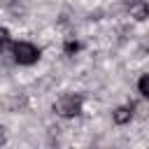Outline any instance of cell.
<instances>
[{
    "label": "cell",
    "instance_id": "obj_1",
    "mask_svg": "<svg viewBox=\"0 0 149 149\" xmlns=\"http://www.w3.org/2000/svg\"><path fill=\"white\" fill-rule=\"evenodd\" d=\"M81 105H84V95H79V93H65V95H61V98L56 100L54 109H56L61 116L72 119V116H77V114L81 112Z\"/></svg>",
    "mask_w": 149,
    "mask_h": 149
},
{
    "label": "cell",
    "instance_id": "obj_2",
    "mask_svg": "<svg viewBox=\"0 0 149 149\" xmlns=\"http://www.w3.org/2000/svg\"><path fill=\"white\" fill-rule=\"evenodd\" d=\"M14 61L21 65H33L40 61V49L30 42H16L14 44Z\"/></svg>",
    "mask_w": 149,
    "mask_h": 149
},
{
    "label": "cell",
    "instance_id": "obj_3",
    "mask_svg": "<svg viewBox=\"0 0 149 149\" xmlns=\"http://www.w3.org/2000/svg\"><path fill=\"white\" fill-rule=\"evenodd\" d=\"M128 12H130V16H133V19H137V21L149 19V5H147L144 0H135V2H130Z\"/></svg>",
    "mask_w": 149,
    "mask_h": 149
},
{
    "label": "cell",
    "instance_id": "obj_4",
    "mask_svg": "<svg viewBox=\"0 0 149 149\" xmlns=\"http://www.w3.org/2000/svg\"><path fill=\"white\" fill-rule=\"evenodd\" d=\"M112 119H114L116 123H128V121L133 119V107H130V105L116 107V109H114V114H112Z\"/></svg>",
    "mask_w": 149,
    "mask_h": 149
},
{
    "label": "cell",
    "instance_id": "obj_5",
    "mask_svg": "<svg viewBox=\"0 0 149 149\" xmlns=\"http://www.w3.org/2000/svg\"><path fill=\"white\" fill-rule=\"evenodd\" d=\"M137 88H140V93H142L144 98H149V74H142V77H140Z\"/></svg>",
    "mask_w": 149,
    "mask_h": 149
},
{
    "label": "cell",
    "instance_id": "obj_6",
    "mask_svg": "<svg viewBox=\"0 0 149 149\" xmlns=\"http://www.w3.org/2000/svg\"><path fill=\"white\" fill-rule=\"evenodd\" d=\"M7 44H9V30L0 26V49H5Z\"/></svg>",
    "mask_w": 149,
    "mask_h": 149
},
{
    "label": "cell",
    "instance_id": "obj_7",
    "mask_svg": "<svg viewBox=\"0 0 149 149\" xmlns=\"http://www.w3.org/2000/svg\"><path fill=\"white\" fill-rule=\"evenodd\" d=\"M77 49H79V44H77V42H65V51H68V54H74Z\"/></svg>",
    "mask_w": 149,
    "mask_h": 149
},
{
    "label": "cell",
    "instance_id": "obj_8",
    "mask_svg": "<svg viewBox=\"0 0 149 149\" xmlns=\"http://www.w3.org/2000/svg\"><path fill=\"white\" fill-rule=\"evenodd\" d=\"M5 140H7V135H5V128L0 126V144H5Z\"/></svg>",
    "mask_w": 149,
    "mask_h": 149
}]
</instances>
